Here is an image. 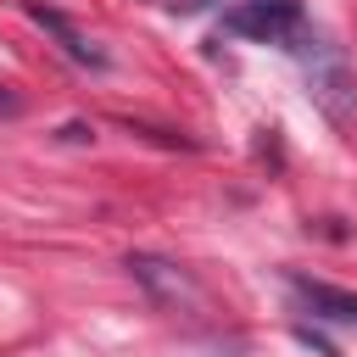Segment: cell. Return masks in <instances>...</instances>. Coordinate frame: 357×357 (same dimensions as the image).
<instances>
[{
    "instance_id": "277c9868",
    "label": "cell",
    "mask_w": 357,
    "mask_h": 357,
    "mask_svg": "<svg viewBox=\"0 0 357 357\" xmlns=\"http://www.w3.org/2000/svg\"><path fill=\"white\" fill-rule=\"evenodd\" d=\"M296 284V296L312 307V318H329V324H357V296L351 290H335V284H324V279H290Z\"/></svg>"
},
{
    "instance_id": "8992f818",
    "label": "cell",
    "mask_w": 357,
    "mask_h": 357,
    "mask_svg": "<svg viewBox=\"0 0 357 357\" xmlns=\"http://www.w3.org/2000/svg\"><path fill=\"white\" fill-rule=\"evenodd\" d=\"M11 106H17V95H6V89H0V112H11Z\"/></svg>"
},
{
    "instance_id": "6da1fadb",
    "label": "cell",
    "mask_w": 357,
    "mask_h": 357,
    "mask_svg": "<svg viewBox=\"0 0 357 357\" xmlns=\"http://www.w3.org/2000/svg\"><path fill=\"white\" fill-rule=\"evenodd\" d=\"M223 28L240 39H257V45H284L301 28V0H240L223 17Z\"/></svg>"
},
{
    "instance_id": "5b68a950",
    "label": "cell",
    "mask_w": 357,
    "mask_h": 357,
    "mask_svg": "<svg viewBox=\"0 0 357 357\" xmlns=\"http://www.w3.org/2000/svg\"><path fill=\"white\" fill-rule=\"evenodd\" d=\"M61 139H95V128H84V123H61Z\"/></svg>"
},
{
    "instance_id": "3957f363",
    "label": "cell",
    "mask_w": 357,
    "mask_h": 357,
    "mask_svg": "<svg viewBox=\"0 0 357 357\" xmlns=\"http://www.w3.org/2000/svg\"><path fill=\"white\" fill-rule=\"evenodd\" d=\"M128 268H134V279H139L156 301H173V307H178V296H195L190 273L173 268V262H162V257H128Z\"/></svg>"
},
{
    "instance_id": "7a4b0ae2",
    "label": "cell",
    "mask_w": 357,
    "mask_h": 357,
    "mask_svg": "<svg viewBox=\"0 0 357 357\" xmlns=\"http://www.w3.org/2000/svg\"><path fill=\"white\" fill-rule=\"evenodd\" d=\"M28 17H33L45 33H56V45H61V50H67L78 67H106V56H100V50H95V45H89V39H84V33H78V28H73V22L56 11V6H39V0H28Z\"/></svg>"
}]
</instances>
